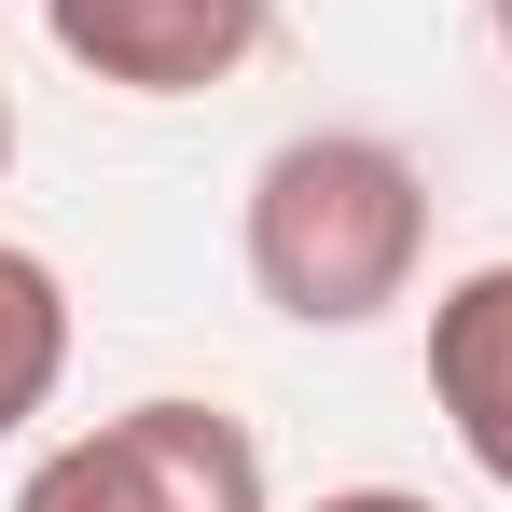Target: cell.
I'll list each match as a JSON object with an SVG mask.
<instances>
[{
    "label": "cell",
    "mask_w": 512,
    "mask_h": 512,
    "mask_svg": "<svg viewBox=\"0 0 512 512\" xmlns=\"http://www.w3.org/2000/svg\"><path fill=\"white\" fill-rule=\"evenodd\" d=\"M429 263V167L374 125H305L250 167V291L291 333H360Z\"/></svg>",
    "instance_id": "obj_1"
},
{
    "label": "cell",
    "mask_w": 512,
    "mask_h": 512,
    "mask_svg": "<svg viewBox=\"0 0 512 512\" xmlns=\"http://www.w3.org/2000/svg\"><path fill=\"white\" fill-rule=\"evenodd\" d=\"M14 512H277V485L222 402H125L56 457H28Z\"/></svg>",
    "instance_id": "obj_2"
},
{
    "label": "cell",
    "mask_w": 512,
    "mask_h": 512,
    "mask_svg": "<svg viewBox=\"0 0 512 512\" xmlns=\"http://www.w3.org/2000/svg\"><path fill=\"white\" fill-rule=\"evenodd\" d=\"M42 28L111 97H208L263 56L277 0H42Z\"/></svg>",
    "instance_id": "obj_3"
},
{
    "label": "cell",
    "mask_w": 512,
    "mask_h": 512,
    "mask_svg": "<svg viewBox=\"0 0 512 512\" xmlns=\"http://www.w3.org/2000/svg\"><path fill=\"white\" fill-rule=\"evenodd\" d=\"M429 402L471 443V471L512 499V263H471L429 305Z\"/></svg>",
    "instance_id": "obj_4"
},
{
    "label": "cell",
    "mask_w": 512,
    "mask_h": 512,
    "mask_svg": "<svg viewBox=\"0 0 512 512\" xmlns=\"http://www.w3.org/2000/svg\"><path fill=\"white\" fill-rule=\"evenodd\" d=\"M70 388V277L0 236V443Z\"/></svg>",
    "instance_id": "obj_5"
},
{
    "label": "cell",
    "mask_w": 512,
    "mask_h": 512,
    "mask_svg": "<svg viewBox=\"0 0 512 512\" xmlns=\"http://www.w3.org/2000/svg\"><path fill=\"white\" fill-rule=\"evenodd\" d=\"M305 512H443V499H416V485H333V499H305Z\"/></svg>",
    "instance_id": "obj_6"
},
{
    "label": "cell",
    "mask_w": 512,
    "mask_h": 512,
    "mask_svg": "<svg viewBox=\"0 0 512 512\" xmlns=\"http://www.w3.org/2000/svg\"><path fill=\"white\" fill-rule=\"evenodd\" d=\"M0 167H14V84H0Z\"/></svg>",
    "instance_id": "obj_7"
},
{
    "label": "cell",
    "mask_w": 512,
    "mask_h": 512,
    "mask_svg": "<svg viewBox=\"0 0 512 512\" xmlns=\"http://www.w3.org/2000/svg\"><path fill=\"white\" fill-rule=\"evenodd\" d=\"M485 28H499V56H512V0H485Z\"/></svg>",
    "instance_id": "obj_8"
}]
</instances>
